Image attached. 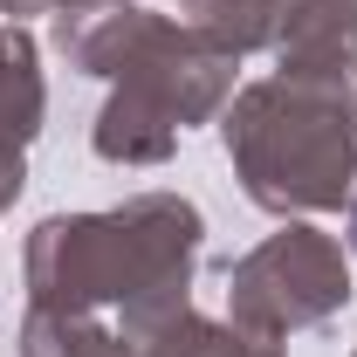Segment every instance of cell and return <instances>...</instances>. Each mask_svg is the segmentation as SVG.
Listing matches in <instances>:
<instances>
[{
  "label": "cell",
  "instance_id": "cell-1",
  "mask_svg": "<svg viewBox=\"0 0 357 357\" xmlns=\"http://www.w3.org/2000/svg\"><path fill=\"white\" fill-rule=\"evenodd\" d=\"M351 248H357V199H351Z\"/></svg>",
  "mask_w": 357,
  "mask_h": 357
}]
</instances>
